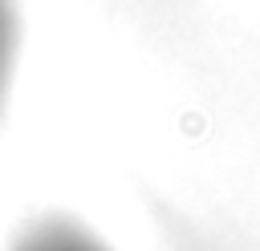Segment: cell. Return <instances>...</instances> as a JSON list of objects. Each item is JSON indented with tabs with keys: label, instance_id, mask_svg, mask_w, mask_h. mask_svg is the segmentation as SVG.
I'll list each match as a JSON object with an SVG mask.
<instances>
[{
	"label": "cell",
	"instance_id": "cell-1",
	"mask_svg": "<svg viewBox=\"0 0 260 251\" xmlns=\"http://www.w3.org/2000/svg\"><path fill=\"white\" fill-rule=\"evenodd\" d=\"M28 251H93V247L81 243L77 235H57V231H53V235H41Z\"/></svg>",
	"mask_w": 260,
	"mask_h": 251
}]
</instances>
